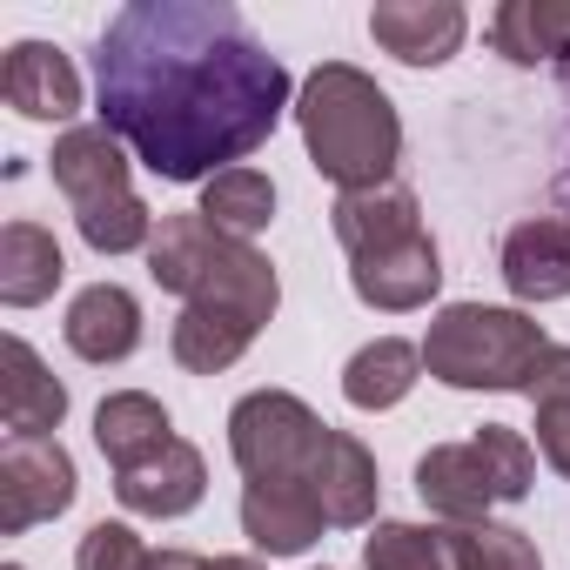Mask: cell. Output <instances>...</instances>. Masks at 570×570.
<instances>
[{
    "label": "cell",
    "instance_id": "1",
    "mask_svg": "<svg viewBox=\"0 0 570 570\" xmlns=\"http://www.w3.org/2000/svg\"><path fill=\"white\" fill-rule=\"evenodd\" d=\"M101 128L161 181L242 168L289 115V68L228 0H128L95 41Z\"/></svg>",
    "mask_w": 570,
    "mask_h": 570
},
{
    "label": "cell",
    "instance_id": "2",
    "mask_svg": "<svg viewBox=\"0 0 570 570\" xmlns=\"http://www.w3.org/2000/svg\"><path fill=\"white\" fill-rule=\"evenodd\" d=\"M330 228L350 255V289L356 303L383 309V316H410L430 309L443 289V255L436 235L423 228V202L403 181L383 188H350L330 208Z\"/></svg>",
    "mask_w": 570,
    "mask_h": 570
},
{
    "label": "cell",
    "instance_id": "3",
    "mask_svg": "<svg viewBox=\"0 0 570 570\" xmlns=\"http://www.w3.org/2000/svg\"><path fill=\"white\" fill-rule=\"evenodd\" d=\"M296 128L309 148V168L323 181H336V195L350 188H383L396 181L403 161V115L396 101L376 88V75H363L356 61H323L303 95H296Z\"/></svg>",
    "mask_w": 570,
    "mask_h": 570
},
{
    "label": "cell",
    "instance_id": "4",
    "mask_svg": "<svg viewBox=\"0 0 570 570\" xmlns=\"http://www.w3.org/2000/svg\"><path fill=\"white\" fill-rule=\"evenodd\" d=\"M148 275H155V289L181 296V309H228V316H248L255 330L282 303L275 262L255 242H235L202 215H161L155 222Z\"/></svg>",
    "mask_w": 570,
    "mask_h": 570
},
{
    "label": "cell",
    "instance_id": "5",
    "mask_svg": "<svg viewBox=\"0 0 570 570\" xmlns=\"http://www.w3.org/2000/svg\"><path fill=\"white\" fill-rule=\"evenodd\" d=\"M48 175L68 195L75 228H81V242L95 255H135V248L155 242V215H148V202L128 181V148L101 121L95 128H68L55 141V155H48Z\"/></svg>",
    "mask_w": 570,
    "mask_h": 570
},
{
    "label": "cell",
    "instance_id": "6",
    "mask_svg": "<svg viewBox=\"0 0 570 570\" xmlns=\"http://www.w3.org/2000/svg\"><path fill=\"white\" fill-rule=\"evenodd\" d=\"M543 350H550L543 323H530L523 309H497V303H450L423 330V370L450 390H517L523 396V376Z\"/></svg>",
    "mask_w": 570,
    "mask_h": 570
},
{
    "label": "cell",
    "instance_id": "7",
    "mask_svg": "<svg viewBox=\"0 0 570 570\" xmlns=\"http://www.w3.org/2000/svg\"><path fill=\"white\" fill-rule=\"evenodd\" d=\"M537 483V443L510 423H483L463 443H436L416 456V497L436 523H483L497 503H523Z\"/></svg>",
    "mask_w": 570,
    "mask_h": 570
},
{
    "label": "cell",
    "instance_id": "8",
    "mask_svg": "<svg viewBox=\"0 0 570 570\" xmlns=\"http://www.w3.org/2000/svg\"><path fill=\"white\" fill-rule=\"evenodd\" d=\"M330 423L289 390H248L228 410V456L248 483H309Z\"/></svg>",
    "mask_w": 570,
    "mask_h": 570
},
{
    "label": "cell",
    "instance_id": "9",
    "mask_svg": "<svg viewBox=\"0 0 570 570\" xmlns=\"http://www.w3.org/2000/svg\"><path fill=\"white\" fill-rule=\"evenodd\" d=\"M81 476L75 456L61 450V436H14L0 450V530L21 537L35 523H55L75 503Z\"/></svg>",
    "mask_w": 570,
    "mask_h": 570
},
{
    "label": "cell",
    "instance_id": "10",
    "mask_svg": "<svg viewBox=\"0 0 570 570\" xmlns=\"http://www.w3.org/2000/svg\"><path fill=\"white\" fill-rule=\"evenodd\" d=\"M497 268L517 303H563L570 296V215H523L503 235Z\"/></svg>",
    "mask_w": 570,
    "mask_h": 570
},
{
    "label": "cell",
    "instance_id": "11",
    "mask_svg": "<svg viewBox=\"0 0 570 570\" xmlns=\"http://www.w3.org/2000/svg\"><path fill=\"white\" fill-rule=\"evenodd\" d=\"M370 35L403 68H443L463 48L470 14L456 8V0H376V8H370Z\"/></svg>",
    "mask_w": 570,
    "mask_h": 570
},
{
    "label": "cell",
    "instance_id": "12",
    "mask_svg": "<svg viewBox=\"0 0 570 570\" xmlns=\"http://www.w3.org/2000/svg\"><path fill=\"white\" fill-rule=\"evenodd\" d=\"M115 497L128 517H188L208 497V463L188 436H168L155 456H141L135 470H115Z\"/></svg>",
    "mask_w": 570,
    "mask_h": 570
},
{
    "label": "cell",
    "instance_id": "13",
    "mask_svg": "<svg viewBox=\"0 0 570 570\" xmlns=\"http://www.w3.org/2000/svg\"><path fill=\"white\" fill-rule=\"evenodd\" d=\"M303 490L323 503V517H330L336 530H363V523H376V497H383V483H376V456H370V443L350 436V430H330V436H323V456H316V470H309Z\"/></svg>",
    "mask_w": 570,
    "mask_h": 570
},
{
    "label": "cell",
    "instance_id": "14",
    "mask_svg": "<svg viewBox=\"0 0 570 570\" xmlns=\"http://www.w3.org/2000/svg\"><path fill=\"white\" fill-rule=\"evenodd\" d=\"M330 530L323 503L303 483H242V537L262 557H303Z\"/></svg>",
    "mask_w": 570,
    "mask_h": 570
},
{
    "label": "cell",
    "instance_id": "15",
    "mask_svg": "<svg viewBox=\"0 0 570 570\" xmlns=\"http://www.w3.org/2000/svg\"><path fill=\"white\" fill-rule=\"evenodd\" d=\"M68 350L81 363H128L141 350V303L121 289V282H88V289L68 303V323H61Z\"/></svg>",
    "mask_w": 570,
    "mask_h": 570
},
{
    "label": "cell",
    "instance_id": "16",
    "mask_svg": "<svg viewBox=\"0 0 570 570\" xmlns=\"http://www.w3.org/2000/svg\"><path fill=\"white\" fill-rule=\"evenodd\" d=\"M0 88H8V108L28 121H68L81 108V75L55 41H14L8 68H0Z\"/></svg>",
    "mask_w": 570,
    "mask_h": 570
},
{
    "label": "cell",
    "instance_id": "17",
    "mask_svg": "<svg viewBox=\"0 0 570 570\" xmlns=\"http://www.w3.org/2000/svg\"><path fill=\"white\" fill-rule=\"evenodd\" d=\"M490 48L510 68H563L570 75V0H503L490 14Z\"/></svg>",
    "mask_w": 570,
    "mask_h": 570
},
{
    "label": "cell",
    "instance_id": "18",
    "mask_svg": "<svg viewBox=\"0 0 570 570\" xmlns=\"http://www.w3.org/2000/svg\"><path fill=\"white\" fill-rule=\"evenodd\" d=\"M0 363H8V383H0V423H8V443L14 436H55L61 416H68V390L48 376L35 343L8 336V343H0Z\"/></svg>",
    "mask_w": 570,
    "mask_h": 570
},
{
    "label": "cell",
    "instance_id": "19",
    "mask_svg": "<svg viewBox=\"0 0 570 570\" xmlns=\"http://www.w3.org/2000/svg\"><path fill=\"white\" fill-rule=\"evenodd\" d=\"M61 242L41 228V222H8L0 228V303L8 309H35L61 289Z\"/></svg>",
    "mask_w": 570,
    "mask_h": 570
},
{
    "label": "cell",
    "instance_id": "20",
    "mask_svg": "<svg viewBox=\"0 0 570 570\" xmlns=\"http://www.w3.org/2000/svg\"><path fill=\"white\" fill-rule=\"evenodd\" d=\"M423 383V343H403V336H376V343H363L356 356H350V370H343V396H350V410H396L410 390Z\"/></svg>",
    "mask_w": 570,
    "mask_h": 570
},
{
    "label": "cell",
    "instance_id": "21",
    "mask_svg": "<svg viewBox=\"0 0 570 570\" xmlns=\"http://www.w3.org/2000/svg\"><path fill=\"white\" fill-rule=\"evenodd\" d=\"M168 436H175V423H168V410H161L148 390H115V396H101V410H95V450H101L115 470H135V463L155 456Z\"/></svg>",
    "mask_w": 570,
    "mask_h": 570
},
{
    "label": "cell",
    "instance_id": "22",
    "mask_svg": "<svg viewBox=\"0 0 570 570\" xmlns=\"http://www.w3.org/2000/svg\"><path fill=\"white\" fill-rule=\"evenodd\" d=\"M255 336H262V330H255L248 316H228V309H181L168 350H175V363H181L188 376H222V370H235V363L248 356Z\"/></svg>",
    "mask_w": 570,
    "mask_h": 570
},
{
    "label": "cell",
    "instance_id": "23",
    "mask_svg": "<svg viewBox=\"0 0 570 570\" xmlns=\"http://www.w3.org/2000/svg\"><path fill=\"white\" fill-rule=\"evenodd\" d=\"M202 222H215L222 235H235V242H255L268 222H275V181L262 175V168H222L215 181H202V208H195Z\"/></svg>",
    "mask_w": 570,
    "mask_h": 570
},
{
    "label": "cell",
    "instance_id": "24",
    "mask_svg": "<svg viewBox=\"0 0 570 570\" xmlns=\"http://www.w3.org/2000/svg\"><path fill=\"white\" fill-rule=\"evenodd\" d=\"M363 570H456L450 523H403V517H383V523L363 537Z\"/></svg>",
    "mask_w": 570,
    "mask_h": 570
},
{
    "label": "cell",
    "instance_id": "25",
    "mask_svg": "<svg viewBox=\"0 0 570 570\" xmlns=\"http://www.w3.org/2000/svg\"><path fill=\"white\" fill-rule=\"evenodd\" d=\"M450 543H456V570H543L537 543L510 523H450Z\"/></svg>",
    "mask_w": 570,
    "mask_h": 570
},
{
    "label": "cell",
    "instance_id": "26",
    "mask_svg": "<svg viewBox=\"0 0 570 570\" xmlns=\"http://www.w3.org/2000/svg\"><path fill=\"white\" fill-rule=\"evenodd\" d=\"M148 543L128 530V523H88V537H81V550H75V570H148Z\"/></svg>",
    "mask_w": 570,
    "mask_h": 570
},
{
    "label": "cell",
    "instance_id": "27",
    "mask_svg": "<svg viewBox=\"0 0 570 570\" xmlns=\"http://www.w3.org/2000/svg\"><path fill=\"white\" fill-rule=\"evenodd\" d=\"M537 456H543L557 476H570V396L537 403Z\"/></svg>",
    "mask_w": 570,
    "mask_h": 570
},
{
    "label": "cell",
    "instance_id": "28",
    "mask_svg": "<svg viewBox=\"0 0 570 570\" xmlns=\"http://www.w3.org/2000/svg\"><path fill=\"white\" fill-rule=\"evenodd\" d=\"M523 396H530V410H537V403H557V396H570V343H550V350L530 363V376H523Z\"/></svg>",
    "mask_w": 570,
    "mask_h": 570
},
{
    "label": "cell",
    "instance_id": "29",
    "mask_svg": "<svg viewBox=\"0 0 570 570\" xmlns=\"http://www.w3.org/2000/svg\"><path fill=\"white\" fill-rule=\"evenodd\" d=\"M148 570H215V557H195V550H155Z\"/></svg>",
    "mask_w": 570,
    "mask_h": 570
},
{
    "label": "cell",
    "instance_id": "30",
    "mask_svg": "<svg viewBox=\"0 0 570 570\" xmlns=\"http://www.w3.org/2000/svg\"><path fill=\"white\" fill-rule=\"evenodd\" d=\"M215 570H262V557H215Z\"/></svg>",
    "mask_w": 570,
    "mask_h": 570
},
{
    "label": "cell",
    "instance_id": "31",
    "mask_svg": "<svg viewBox=\"0 0 570 570\" xmlns=\"http://www.w3.org/2000/svg\"><path fill=\"white\" fill-rule=\"evenodd\" d=\"M563 202H570V155H563Z\"/></svg>",
    "mask_w": 570,
    "mask_h": 570
},
{
    "label": "cell",
    "instance_id": "32",
    "mask_svg": "<svg viewBox=\"0 0 570 570\" xmlns=\"http://www.w3.org/2000/svg\"><path fill=\"white\" fill-rule=\"evenodd\" d=\"M0 570H28V563H0Z\"/></svg>",
    "mask_w": 570,
    "mask_h": 570
},
{
    "label": "cell",
    "instance_id": "33",
    "mask_svg": "<svg viewBox=\"0 0 570 570\" xmlns=\"http://www.w3.org/2000/svg\"><path fill=\"white\" fill-rule=\"evenodd\" d=\"M323 570H330V563H323Z\"/></svg>",
    "mask_w": 570,
    "mask_h": 570
}]
</instances>
